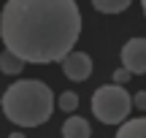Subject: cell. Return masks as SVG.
Wrapping results in <instances>:
<instances>
[{
	"label": "cell",
	"instance_id": "30bf717a",
	"mask_svg": "<svg viewBox=\"0 0 146 138\" xmlns=\"http://www.w3.org/2000/svg\"><path fill=\"white\" fill-rule=\"evenodd\" d=\"M60 108H62V111H76L78 108V95L76 92H62V98H60Z\"/></svg>",
	"mask_w": 146,
	"mask_h": 138
},
{
	"label": "cell",
	"instance_id": "6da1fadb",
	"mask_svg": "<svg viewBox=\"0 0 146 138\" xmlns=\"http://www.w3.org/2000/svg\"><path fill=\"white\" fill-rule=\"evenodd\" d=\"M81 33L76 0H8L0 14L5 49L25 62H57L70 52Z\"/></svg>",
	"mask_w": 146,
	"mask_h": 138
},
{
	"label": "cell",
	"instance_id": "8fae6325",
	"mask_svg": "<svg viewBox=\"0 0 146 138\" xmlns=\"http://www.w3.org/2000/svg\"><path fill=\"white\" fill-rule=\"evenodd\" d=\"M127 79H130V70H127L125 65H122V68H119V70L114 73V81H116V84H125Z\"/></svg>",
	"mask_w": 146,
	"mask_h": 138
},
{
	"label": "cell",
	"instance_id": "52a82bcc",
	"mask_svg": "<svg viewBox=\"0 0 146 138\" xmlns=\"http://www.w3.org/2000/svg\"><path fill=\"white\" fill-rule=\"evenodd\" d=\"M119 138H146V117L119 122Z\"/></svg>",
	"mask_w": 146,
	"mask_h": 138
},
{
	"label": "cell",
	"instance_id": "8992f818",
	"mask_svg": "<svg viewBox=\"0 0 146 138\" xmlns=\"http://www.w3.org/2000/svg\"><path fill=\"white\" fill-rule=\"evenodd\" d=\"M65 138H89V122L84 117H68L62 125Z\"/></svg>",
	"mask_w": 146,
	"mask_h": 138
},
{
	"label": "cell",
	"instance_id": "ba28073f",
	"mask_svg": "<svg viewBox=\"0 0 146 138\" xmlns=\"http://www.w3.org/2000/svg\"><path fill=\"white\" fill-rule=\"evenodd\" d=\"M22 68H25V60H22L19 54L8 52V49L0 54V70H3L5 76H16V73H22Z\"/></svg>",
	"mask_w": 146,
	"mask_h": 138
},
{
	"label": "cell",
	"instance_id": "7c38bea8",
	"mask_svg": "<svg viewBox=\"0 0 146 138\" xmlns=\"http://www.w3.org/2000/svg\"><path fill=\"white\" fill-rule=\"evenodd\" d=\"M135 106L138 108H146V92H138V95H135Z\"/></svg>",
	"mask_w": 146,
	"mask_h": 138
},
{
	"label": "cell",
	"instance_id": "7a4b0ae2",
	"mask_svg": "<svg viewBox=\"0 0 146 138\" xmlns=\"http://www.w3.org/2000/svg\"><path fill=\"white\" fill-rule=\"evenodd\" d=\"M54 111V95L43 81H16L3 92V114L19 127H38L49 122Z\"/></svg>",
	"mask_w": 146,
	"mask_h": 138
},
{
	"label": "cell",
	"instance_id": "4fadbf2b",
	"mask_svg": "<svg viewBox=\"0 0 146 138\" xmlns=\"http://www.w3.org/2000/svg\"><path fill=\"white\" fill-rule=\"evenodd\" d=\"M141 5H143V14H146V0H141Z\"/></svg>",
	"mask_w": 146,
	"mask_h": 138
},
{
	"label": "cell",
	"instance_id": "277c9868",
	"mask_svg": "<svg viewBox=\"0 0 146 138\" xmlns=\"http://www.w3.org/2000/svg\"><path fill=\"white\" fill-rule=\"evenodd\" d=\"M60 62H62V73L68 76L70 81H84L92 73V60L84 52H73L70 49V52H65L62 57H60Z\"/></svg>",
	"mask_w": 146,
	"mask_h": 138
},
{
	"label": "cell",
	"instance_id": "9c48e42d",
	"mask_svg": "<svg viewBox=\"0 0 146 138\" xmlns=\"http://www.w3.org/2000/svg\"><path fill=\"white\" fill-rule=\"evenodd\" d=\"M89 3H92L100 14H122L133 0H89Z\"/></svg>",
	"mask_w": 146,
	"mask_h": 138
},
{
	"label": "cell",
	"instance_id": "3957f363",
	"mask_svg": "<svg viewBox=\"0 0 146 138\" xmlns=\"http://www.w3.org/2000/svg\"><path fill=\"white\" fill-rule=\"evenodd\" d=\"M133 108V98L122 84H106L92 95V114L103 125H119Z\"/></svg>",
	"mask_w": 146,
	"mask_h": 138
},
{
	"label": "cell",
	"instance_id": "5b68a950",
	"mask_svg": "<svg viewBox=\"0 0 146 138\" xmlns=\"http://www.w3.org/2000/svg\"><path fill=\"white\" fill-rule=\"evenodd\" d=\"M122 65L130 73H146V38H133L122 49Z\"/></svg>",
	"mask_w": 146,
	"mask_h": 138
}]
</instances>
